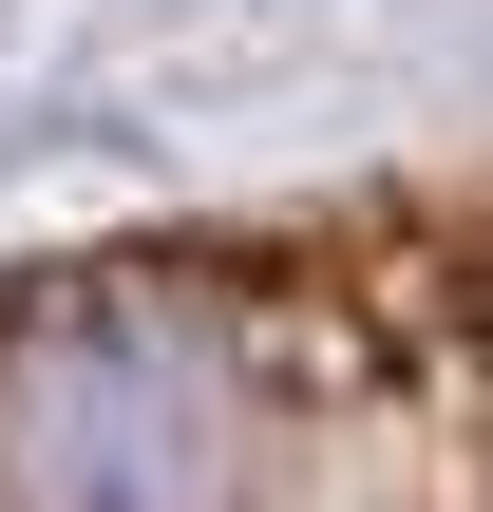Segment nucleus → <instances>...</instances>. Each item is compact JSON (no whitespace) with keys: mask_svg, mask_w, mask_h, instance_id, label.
<instances>
[{"mask_svg":"<svg viewBox=\"0 0 493 512\" xmlns=\"http://www.w3.org/2000/svg\"><path fill=\"white\" fill-rule=\"evenodd\" d=\"M304 285L228 247L57 266L0 304V512H266Z\"/></svg>","mask_w":493,"mask_h":512,"instance_id":"obj_1","label":"nucleus"}]
</instances>
